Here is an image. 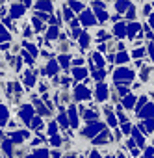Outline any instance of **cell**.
<instances>
[{
    "instance_id": "cell-1",
    "label": "cell",
    "mask_w": 154,
    "mask_h": 158,
    "mask_svg": "<svg viewBox=\"0 0 154 158\" xmlns=\"http://www.w3.org/2000/svg\"><path fill=\"white\" fill-rule=\"evenodd\" d=\"M24 13H26V6L24 4H11L10 6L11 19H21V17H24Z\"/></svg>"
},
{
    "instance_id": "cell-2",
    "label": "cell",
    "mask_w": 154,
    "mask_h": 158,
    "mask_svg": "<svg viewBox=\"0 0 154 158\" xmlns=\"http://www.w3.org/2000/svg\"><path fill=\"white\" fill-rule=\"evenodd\" d=\"M19 117H21V121L30 123V121L34 119V108H32L30 104H24V106L21 108V112H19Z\"/></svg>"
},
{
    "instance_id": "cell-3",
    "label": "cell",
    "mask_w": 154,
    "mask_h": 158,
    "mask_svg": "<svg viewBox=\"0 0 154 158\" xmlns=\"http://www.w3.org/2000/svg\"><path fill=\"white\" fill-rule=\"evenodd\" d=\"M34 8H35L37 11H47V13H50L54 6H52L50 0H37V2L34 4Z\"/></svg>"
},
{
    "instance_id": "cell-4",
    "label": "cell",
    "mask_w": 154,
    "mask_h": 158,
    "mask_svg": "<svg viewBox=\"0 0 154 158\" xmlns=\"http://www.w3.org/2000/svg\"><path fill=\"white\" fill-rule=\"evenodd\" d=\"M74 97L78 99V101H82V99H89L91 93H89V89H87L86 86H78V88L74 89Z\"/></svg>"
},
{
    "instance_id": "cell-5",
    "label": "cell",
    "mask_w": 154,
    "mask_h": 158,
    "mask_svg": "<svg viewBox=\"0 0 154 158\" xmlns=\"http://www.w3.org/2000/svg\"><path fill=\"white\" fill-rule=\"evenodd\" d=\"M28 136H30V132H28V130H15V132H11V134H10V138H11L13 141H17V143L24 141Z\"/></svg>"
},
{
    "instance_id": "cell-6",
    "label": "cell",
    "mask_w": 154,
    "mask_h": 158,
    "mask_svg": "<svg viewBox=\"0 0 154 158\" xmlns=\"http://www.w3.org/2000/svg\"><path fill=\"white\" fill-rule=\"evenodd\" d=\"M22 82L28 86V88H34L35 86V74L32 71H24L22 73Z\"/></svg>"
},
{
    "instance_id": "cell-7",
    "label": "cell",
    "mask_w": 154,
    "mask_h": 158,
    "mask_svg": "<svg viewBox=\"0 0 154 158\" xmlns=\"http://www.w3.org/2000/svg\"><path fill=\"white\" fill-rule=\"evenodd\" d=\"M150 73H152V67L150 65H145V67H141V71H139V78L143 82H148L150 80Z\"/></svg>"
},
{
    "instance_id": "cell-8",
    "label": "cell",
    "mask_w": 154,
    "mask_h": 158,
    "mask_svg": "<svg viewBox=\"0 0 154 158\" xmlns=\"http://www.w3.org/2000/svg\"><path fill=\"white\" fill-rule=\"evenodd\" d=\"M10 119V110L6 104H0V125H6Z\"/></svg>"
},
{
    "instance_id": "cell-9",
    "label": "cell",
    "mask_w": 154,
    "mask_h": 158,
    "mask_svg": "<svg viewBox=\"0 0 154 158\" xmlns=\"http://www.w3.org/2000/svg\"><path fill=\"white\" fill-rule=\"evenodd\" d=\"M58 35H59V28L54 24V26H50L48 30H47V41H52V39H58Z\"/></svg>"
},
{
    "instance_id": "cell-10",
    "label": "cell",
    "mask_w": 154,
    "mask_h": 158,
    "mask_svg": "<svg viewBox=\"0 0 154 158\" xmlns=\"http://www.w3.org/2000/svg\"><path fill=\"white\" fill-rule=\"evenodd\" d=\"M58 73V63L54 61V60H48V65H47V69H45V74L47 76H52V74H56Z\"/></svg>"
},
{
    "instance_id": "cell-11",
    "label": "cell",
    "mask_w": 154,
    "mask_h": 158,
    "mask_svg": "<svg viewBox=\"0 0 154 158\" xmlns=\"http://www.w3.org/2000/svg\"><path fill=\"white\" fill-rule=\"evenodd\" d=\"M22 47H24V48H26V50H28V52H30V54H32L34 58H35V56L39 54V48H37V47H35V45H34L32 41H24V43H22Z\"/></svg>"
},
{
    "instance_id": "cell-12",
    "label": "cell",
    "mask_w": 154,
    "mask_h": 158,
    "mask_svg": "<svg viewBox=\"0 0 154 158\" xmlns=\"http://www.w3.org/2000/svg\"><path fill=\"white\" fill-rule=\"evenodd\" d=\"M11 41V34L6 30V26H0V43H10Z\"/></svg>"
},
{
    "instance_id": "cell-13",
    "label": "cell",
    "mask_w": 154,
    "mask_h": 158,
    "mask_svg": "<svg viewBox=\"0 0 154 158\" xmlns=\"http://www.w3.org/2000/svg\"><path fill=\"white\" fill-rule=\"evenodd\" d=\"M72 74H74L76 80H82V78H86V76H87V71H86V69H82V67H74V69H72Z\"/></svg>"
},
{
    "instance_id": "cell-14",
    "label": "cell",
    "mask_w": 154,
    "mask_h": 158,
    "mask_svg": "<svg viewBox=\"0 0 154 158\" xmlns=\"http://www.w3.org/2000/svg\"><path fill=\"white\" fill-rule=\"evenodd\" d=\"M32 24H34L35 32H43V30H45V24H43V23L39 21V17H35V15L32 17Z\"/></svg>"
},
{
    "instance_id": "cell-15",
    "label": "cell",
    "mask_w": 154,
    "mask_h": 158,
    "mask_svg": "<svg viewBox=\"0 0 154 158\" xmlns=\"http://www.w3.org/2000/svg\"><path fill=\"white\" fill-rule=\"evenodd\" d=\"M21 58H22V61H26V63H30V65H34V56L28 52V50H21Z\"/></svg>"
},
{
    "instance_id": "cell-16",
    "label": "cell",
    "mask_w": 154,
    "mask_h": 158,
    "mask_svg": "<svg viewBox=\"0 0 154 158\" xmlns=\"http://www.w3.org/2000/svg\"><path fill=\"white\" fill-rule=\"evenodd\" d=\"M80 21L84 23V24H93L95 21H93V17H91V13L89 11H84L82 15H80Z\"/></svg>"
},
{
    "instance_id": "cell-17",
    "label": "cell",
    "mask_w": 154,
    "mask_h": 158,
    "mask_svg": "<svg viewBox=\"0 0 154 158\" xmlns=\"http://www.w3.org/2000/svg\"><path fill=\"white\" fill-rule=\"evenodd\" d=\"M91 58H93V63H95L97 67H102V65H104V60H102V56H100V54L93 52V54H91Z\"/></svg>"
},
{
    "instance_id": "cell-18",
    "label": "cell",
    "mask_w": 154,
    "mask_h": 158,
    "mask_svg": "<svg viewBox=\"0 0 154 158\" xmlns=\"http://www.w3.org/2000/svg\"><path fill=\"white\" fill-rule=\"evenodd\" d=\"M32 158H48V151L39 149V151H35V152L32 154Z\"/></svg>"
},
{
    "instance_id": "cell-19",
    "label": "cell",
    "mask_w": 154,
    "mask_h": 158,
    "mask_svg": "<svg viewBox=\"0 0 154 158\" xmlns=\"http://www.w3.org/2000/svg\"><path fill=\"white\" fill-rule=\"evenodd\" d=\"M69 4H71V8H72V10H76V11L84 10V4H82V2H78V0H69Z\"/></svg>"
},
{
    "instance_id": "cell-20",
    "label": "cell",
    "mask_w": 154,
    "mask_h": 158,
    "mask_svg": "<svg viewBox=\"0 0 154 158\" xmlns=\"http://www.w3.org/2000/svg\"><path fill=\"white\" fill-rule=\"evenodd\" d=\"M69 114H71V123L76 127L78 125V117H76V112H74V106H69Z\"/></svg>"
},
{
    "instance_id": "cell-21",
    "label": "cell",
    "mask_w": 154,
    "mask_h": 158,
    "mask_svg": "<svg viewBox=\"0 0 154 158\" xmlns=\"http://www.w3.org/2000/svg\"><path fill=\"white\" fill-rule=\"evenodd\" d=\"M69 61H71V58H69L67 54H61V56H59V65H61V67L67 69V67H69Z\"/></svg>"
},
{
    "instance_id": "cell-22",
    "label": "cell",
    "mask_w": 154,
    "mask_h": 158,
    "mask_svg": "<svg viewBox=\"0 0 154 158\" xmlns=\"http://www.w3.org/2000/svg\"><path fill=\"white\" fill-rule=\"evenodd\" d=\"M32 127H34L35 130H41V128H43V121H41L39 117H34V119H32Z\"/></svg>"
},
{
    "instance_id": "cell-23",
    "label": "cell",
    "mask_w": 154,
    "mask_h": 158,
    "mask_svg": "<svg viewBox=\"0 0 154 158\" xmlns=\"http://www.w3.org/2000/svg\"><path fill=\"white\" fill-rule=\"evenodd\" d=\"M104 89H106V88H104L102 84L97 86V97H99V99H106V91H104Z\"/></svg>"
},
{
    "instance_id": "cell-24",
    "label": "cell",
    "mask_w": 154,
    "mask_h": 158,
    "mask_svg": "<svg viewBox=\"0 0 154 158\" xmlns=\"http://www.w3.org/2000/svg\"><path fill=\"white\" fill-rule=\"evenodd\" d=\"M80 45H82V47H87V45H89V35H87V34H82V35H80Z\"/></svg>"
},
{
    "instance_id": "cell-25",
    "label": "cell",
    "mask_w": 154,
    "mask_h": 158,
    "mask_svg": "<svg viewBox=\"0 0 154 158\" xmlns=\"http://www.w3.org/2000/svg\"><path fill=\"white\" fill-rule=\"evenodd\" d=\"M63 13H65V21H71V19H72V10L63 8Z\"/></svg>"
},
{
    "instance_id": "cell-26",
    "label": "cell",
    "mask_w": 154,
    "mask_h": 158,
    "mask_svg": "<svg viewBox=\"0 0 154 158\" xmlns=\"http://www.w3.org/2000/svg\"><path fill=\"white\" fill-rule=\"evenodd\" d=\"M56 128H58V125L52 121V123L48 125V134H50V136H54V134H56Z\"/></svg>"
},
{
    "instance_id": "cell-27",
    "label": "cell",
    "mask_w": 154,
    "mask_h": 158,
    "mask_svg": "<svg viewBox=\"0 0 154 158\" xmlns=\"http://www.w3.org/2000/svg\"><path fill=\"white\" fill-rule=\"evenodd\" d=\"M11 147H13V145H11V141H4V143H2L4 152H11Z\"/></svg>"
},
{
    "instance_id": "cell-28",
    "label": "cell",
    "mask_w": 154,
    "mask_h": 158,
    "mask_svg": "<svg viewBox=\"0 0 154 158\" xmlns=\"http://www.w3.org/2000/svg\"><path fill=\"white\" fill-rule=\"evenodd\" d=\"M50 141H52L54 145H59V143H61V139H59V138H58L56 134H54V136H50Z\"/></svg>"
},
{
    "instance_id": "cell-29",
    "label": "cell",
    "mask_w": 154,
    "mask_h": 158,
    "mask_svg": "<svg viewBox=\"0 0 154 158\" xmlns=\"http://www.w3.org/2000/svg\"><path fill=\"white\" fill-rule=\"evenodd\" d=\"M143 54H145V48H139V50H136V52H134V56H136V58H139V56H143Z\"/></svg>"
},
{
    "instance_id": "cell-30",
    "label": "cell",
    "mask_w": 154,
    "mask_h": 158,
    "mask_svg": "<svg viewBox=\"0 0 154 158\" xmlns=\"http://www.w3.org/2000/svg\"><path fill=\"white\" fill-rule=\"evenodd\" d=\"M126 60H128V58H126V56H124V54H121V56H119V60H117V61H119V63H124V61H126Z\"/></svg>"
},
{
    "instance_id": "cell-31",
    "label": "cell",
    "mask_w": 154,
    "mask_h": 158,
    "mask_svg": "<svg viewBox=\"0 0 154 158\" xmlns=\"http://www.w3.org/2000/svg\"><path fill=\"white\" fill-rule=\"evenodd\" d=\"M82 63H84L82 58H74V65H82Z\"/></svg>"
},
{
    "instance_id": "cell-32",
    "label": "cell",
    "mask_w": 154,
    "mask_h": 158,
    "mask_svg": "<svg viewBox=\"0 0 154 158\" xmlns=\"http://www.w3.org/2000/svg\"><path fill=\"white\" fill-rule=\"evenodd\" d=\"M21 4H24V6L28 8V6H32V0H22V2H21Z\"/></svg>"
},
{
    "instance_id": "cell-33",
    "label": "cell",
    "mask_w": 154,
    "mask_h": 158,
    "mask_svg": "<svg viewBox=\"0 0 154 158\" xmlns=\"http://www.w3.org/2000/svg\"><path fill=\"white\" fill-rule=\"evenodd\" d=\"M4 26H11V19H4Z\"/></svg>"
},
{
    "instance_id": "cell-34",
    "label": "cell",
    "mask_w": 154,
    "mask_h": 158,
    "mask_svg": "<svg viewBox=\"0 0 154 158\" xmlns=\"http://www.w3.org/2000/svg\"><path fill=\"white\" fill-rule=\"evenodd\" d=\"M91 158H100V156H99V152H97V151H95V152H93V154H91Z\"/></svg>"
},
{
    "instance_id": "cell-35",
    "label": "cell",
    "mask_w": 154,
    "mask_h": 158,
    "mask_svg": "<svg viewBox=\"0 0 154 158\" xmlns=\"http://www.w3.org/2000/svg\"><path fill=\"white\" fill-rule=\"evenodd\" d=\"M0 139H2V132H0Z\"/></svg>"
}]
</instances>
